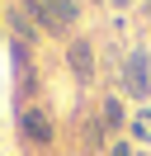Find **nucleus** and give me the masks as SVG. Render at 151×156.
Returning a JSON list of instances; mask_svg holds the SVG:
<instances>
[{
	"mask_svg": "<svg viewBox=\"0 0 151 156\" xmlns=\"http://www.w3.org/2000/svg\"><path fill=\"white\" fill-rule=\"evenodd\" d=\"M123 90L137 99V109L151 99V57L142 48H132L128 57H123Z\"/></svg>",
	"mask_w": 151,
	"mask_h": 156,
	"instance_id": "obj_1",
	"label": "nucleus"
},
{
	"mask_svg": "<svg viewBox=\"0 0 151 156\" xmlns=\"http://www.w3.org/2000/svg\"><path fill=\"white\" fill-rule=\"evenodd\" d=\"M66 62H71V76L76 80H90L94 76V38L76 33V38L66 43Z\"/></svg>",
	"mask_w": 151,
	"mask_h": 156,
	"instance_id": "obj_2",
	"label": "nucleus"
},
{
	"mask_svg": "<svg viewBox=\"0 0 151 156\" xmlns=\"http://www.w3.org/2000/svg\"><path fill=\"white\" fill-rule=\"evenodd\" d=\"M19 133H24L33 147H47L57 137V128H52V118H47L43 109H19Z\"/></svg>",
	"mask_w": 151,
	"mask_h": 156,
	"instance_id": "obj_3",
	"label": "nucleus"
},
{
	"mask_svg": "<svg viewBox=\"0 0 151 156\" xmlns=\"http://www.w3.org/2000/svg\"><path fill=\"white\" fill-rule=\"evenodd\" d=\"M94 123H99L104 133H123V128H128V114H123L118 95H104L99 99V118H94Z\"/></svg>",
	"mask_w": 151,
	"mask_h": 156,
	"instance_id": "obj_4",
	"label": "nucleus"
},
{
	"mask_svg": "<svg viewBox=\"0 0 151 156\" xmlns=\"http://www.w3.org/2000/svg\"><path fill=\"white\" fill-rule=\"evenodd\" d=\"M128 142H142V147H151V104L132 109V118H128Z\"/></svg>",
	"mask_w": 151,
	"mask_h": 156,
	"instance_id": "obj_5",
	"label": "nucleus"
},
{
	"mask_svg": "<svg viewBox=\"0 0 151 156\" xmlns=\"http://www.w3.org/2000/svg\"><path fill=\"white\" fill-rule=\"evenodd\" d=\"M109 156H137V147H132V142H128V137H118V142H113V147H109Z\"/></svg>",
	"mask_w": 151,
	"mask_h": 156,
	"instance_id": "obj_6",
	"label": "nucleus"
},
{
	"mask_svg": "<svg viewBox=\"0 0 151 156\" xmlns=\"http://www.w3.org/2000/svg\"><path fill=\"white\" fill-rule=\"evenodd\" d=\"M109 5H113V10H128V5H132V0H109Z\"/></svg>",
	"mask_w": 151,
	"mask_h": 156,
	"instance_id": "obj_7",
	"label": "nucleus"
},
{
	"mask_svg": "<svg viewBox=\"0 0 151 156\" xmlns=\"http://www.w3.org/2000/svg\"><path fill=\"white\" fill-rule=\"evenodd\" d=\"M43 5H47V0H43Z\"/></svg>",
	"mask_w": 151,
	"mask_h": 156,
	"instance_id": "obj_8",
	"label": "nucleus"
}]
</instances>
